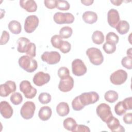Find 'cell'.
Wrapping results in <instances>:
<instances>
[{
  "mask_svg": "<svg viewBox=\"0 0 132 132\" xmlns=\"http://www.w3.org/2000/svg\"><path fill=\"white\" fill-rule=\"evenodd\" d=\"M70 5L66 1L57 0L56 8L60 10H68L70 9Z\"/></svg>",
  "mask_w": 132,
  "mask_h": 132,
  "instance_id": "obj_33",
  "label": "cell"
},
{
  "mask_svg": "<svg viewBox=\"0 0 132 132\" xmlns=\"http://www.w3.org/2000/svg\"><path fill=\"white\" fill-rule=\"evenodd\" d=\"M50 79L51 76L49 74L40 71L34 75L32 81L35 85L37 86H42L48 82Z\"/></svg>",
  "mask_w": 132,
  "mask_h": 132,
  "instance_id": "obj_13",
  "label": "cell"
},
{
  "mask_svg": "<svg viewBox=\"0 0 132 132\" xmlns=\"http://www.w3.org/2000/svg\"><path fill=\"white\" fill-rule=\"evenodd\" d=\"M39 102L42 104H47L51 101V95L47 92H42L39 95Z\"/></svg>",
  "mask_w": 132,
  "mask_h": 132,
  "instance_id": "obj_32",
  "label": "cell"
},
{
  "mask_svg": "<svg viewBox=\"0 0 132 132\" xmlns=\"http://www.w3.org/2000/svg\"><path fill=\"white\" fill-rule=\"evenodd\" d=\"M82 18L85 23L90 24H92L95 23L97 20V14L95 12L91 11L85 12L82 15Z\"/></svg>",
  "mask_w": 132,
  "mask_h": 132,
  "instance_id": "obj_19",
  "label": "cell"
},
{
  "mask_svg": "<svg viewBox=\"0 0 132 132\" xmlns=\"http://www.w3.org/2000/svg\"><path fill=\"white\" fill-rule=\"evenodd\" d=\"M54 21L58 24H71L74 21V15L69 12L62 13L58 12L55 13L53 16Z\"/></svg>",
  "mask_w": 132,
  "mask_h": 132,
  "instance_id": "obj_8",
  "label": "cell"
},
{
  "mask_svg": "<svg viewBox=\"0 0 132 132\" xmlns=\"http://www.w3.org/2000/svg\"><path fill=\"white\" fill-rule=\"evenodd\" d=\"M117 31L121 35L126 34L129 29V23L125 20H121L115 27Z\"/></svg>",
  "mask_w": 132,
  "mask_h": 132,
  "instance_id": "obj_23",
  "label": "cell"
},
{
  "mask_svg": "<svg viewBox=\"0 0 132 132\" xmlns=\"http://www.w3.org/2000/svg\"><path fill=\"white\" fill-rule=\"evenodd\" d=\"M56 1L57 0H45L44 1V5L48 9H54L56 7Z\"/></svg>",
  "mask_w": 132,
  "mask_h": 132,
  "instance_id": "obj_43",
  "label": "cell"
},
{
  "mask_svg": "<svg viewBox=\"0 0 132 132\" xmlns=\"http://www.w3.org/2000/svg\"><path fill=\"white\" fill-rule=\"evenodd\" d=\"M127 78V72L120 69L112 73L110 76V80L112 84L115 85H120L124 84Z\"/></svg>",
  "mask_w": 132,
  "mask_h": 132,
  "instance_id": "obj_7",
  "label": "cell"
},
{
  "mask_svg": "<svg viewBox=\"0 0 132 132\" xmlns=\"http://www.w3.org/2000/svg\"><path fill=\"white\" fill-rule=\"evenodd\" d=\"M122 105L126 110L132 109V97H129L125 98L122 101Z\"/></svg>",
  "mask_w": 132,
  "mask_h": 132,
  "instance_id": "obj_41",
  "label": "cell"
},
{
  "mask_svg": "<svg viewBox=\"0 0 132 132\" xmlns=\"http://www.w3.org/2000/svg\"><path fill=\"white\" fill-rule=\"evenodd\" d=\"M123 2V1H121V0H111L110 2L113 4V5H116V6H120L121 5L122 3Z\"/></svg>",
  "mask_w": 132,
  "mask_h": 132,
  "instance_id": "obj_47",
  "label": "cell"
},
{
  "mask_svg": "<svg viewBox=\"0 0 132 132\" xmlns=\"http://www.w3.org/2000/svg\"><path fill=\"white\" fill-rule=\"evenodd\" d=\"M94 2L93 0H82L81 1V3L86 6H90L92 4V3Z\"/></svg>",
  "mask_w": 132,
  "mask_h": 132,
  "instance_id": "obj_46",
  "label": "cell"
},
{
  "mask_svg": "<svg viewBox=\"0 0 132 132\" xmlns=\"http://www.w3.org/2000/svg\"><path fill=\"white\" fill-rule=\"evenodd\" d=\"M119 37L114 32H109L106 37V42L110 44H116L119 42Z\"/></svg>",
  "mask_w": 132,
  "mask_h": 132,
  "instance_id": "obj_29",
  "label": "cell"
},
{
  "mask_svg": "<svg viewBox=\"0 0 132 132\" xmlns=\"http://www.w3.org/2000/svg\"><path fill=\"white\" fill-rule=\"evenodd\" d=\"M51 41L53 47L59 49L63 40L62 38L59 35H55L52 36L51 39Z\"/></svg>",
  "mask_w": 132,
  "mask_h": 132,
  "instance_id": "obj_31",
  "label": "cell"
},
{
  "mask_svg": "<svg viewBox=\"0 0 132 132\" xmlns=\"http://www.w3.org/2000/svg\"><path fill=\"white\" fill-rule=\"evenodd\" d=\"M96 111L97 115L105 123L113 116L110 106L105 103L98 105L96 107Z\"/></svg>",
  "mask_w": 132,
  "mask_h": 132,
  "instance_id": "obj_5",
  "label": "cell"
},
{
  "mask_svg": "<svg viewBox=\"0 0 132 132\" xmlns=\"http://www.w3.org/2000/svg\"><path fill=\"white\" fill-rule=\"evenodd\" d=\"M56 112L60 117L67 116L70 112V108L68 103L60 102L56 106Z\"/></svg>",
  "mask_w": 132,
  "mask_h": 132,
  "instance_id": "obj_21",
  "label": "cell"
},
{
  "mask_svg": "<svg viewBox=\"0 0 132 132\" xmlns=\"http://www.w3.org/2000/svg\"><path fill=\"white\" fill-rule=\"evenodd\" d=\"M79 132V131H85V132H90V130L89 128L84 125H77L75 129L73 132Z\"/></svg>",
  "mask_w": 132,
  "mask_h": 132,
  "instance_id": "obj_44",
  "label": "cell"
},
{
  "mask_svg": "<svg viewBox=\"0 0 132 132\" xmlns=\"http://www.w3.org/2000/svg\"><path fill=\"white\" fill-rule=\"evenodd\" d=\"M107 21L109 25L115 28L119 22L120 21V18L118 11L114 9H110L107 13Z\"/></svg>",
  "mask_w": 132,
  "mask_h": 132,
  "instance_id": "obj_17",
  "label": "cell"
},
{
  "mask_svg": "<svg viewBox=\"0 0 132 132\" xmlns=\"http://www.w3.org/2000/svg\"><path fill=\"white\" fill-rule=\"evenodd\" d=\"M30 42V40L27 38L21 37L19 38L17 41V51L21 53H25L27 46Z\"/></svg>",
  "mask_w": 132,
  "mask_h": 132,
  "instance_id": "obj_22",
  "label": "cell"
},
{
  "mask_svg": "<svg viewBox=\"0 0 132 132\" xmlns=\"http://www.w3.org/2000/svg\"><path fill=\"white\" fill-rule=\"evenodd\" d=\"M108 127L113 132L125 131L124 127L120 125L119 120L113 116L106 122Z\"/></svg>",
  "mask_w": 132,
  "mask_h": 132,
  "instance_id": "obj_15",
  "label": "cell"
},
{
  "mask_svg": "<svg viewBox=\"0 0 132 132\" xmlns=\"http://www.w3.org/2000/svg\"><path fill=\"white\" fill-rule=\"evenodd\" d=\"M86 55L91 63L95 65L101 64L104 61V57L100 50L96 47H90L87 50Z\"/></svg>",
  "mask_w": 132,
  "mask_h": 132,
  "instance_id": "obj_2",
  "label": "cell"
},
{
  "mask_svg": "<svg viewBox=\"0 0 132 132\" xmlns=\"http://www.w3.org/2000/svg\"><path fill=\"white\" fill-rule=\"evenodd\" d=\"M59 49L62 53L65 54L70 51L71 49V45L69 42L63 41Z\"/></svg>",
  "mask_w": 132,
  "mask_h": 132,
  "instance_id": "obj_40",
  "label": "cell"
},
{
  "mask_svg": "<svg viewBox=\"0 0 132 132\" xmlns=\"http://www.w3.org/2000/svg\"><path fill=\"white\" fill-rule=\"evenodd\" d=\"M0 112L3 118L9 119L13 114V110L8 102L3 101L0 103Z\"/></svg>",
  "mask_w": 132,
  "mask_h": 132,
  "instance_id": "obj_16",
  "label": "cell"
},
{
  "mask_svg": "<svg viewBox=\"0 0 132 132\" xmlns=\"http://www.w3.org/2000/svg\"><path fill=\"white\" fill-rule=\"evenodd\" d=\"M10 100L13 104L18 105L23 101V97L19 92H15L10 96Z\"/></svg>",
  "mask_w": 132,
  "mask_h": 132,
  "instance_id": "obj_30",
  "label": "cell"
},
{
  "mask_svg": "<svg viewBox=\"0 0 132 132\" xmlns=\"http://www.w3.org/2000/svg\"><path fill=\"white\" fill-rule=\"evenodd\" d=\"M103 48L105 53L108 54H110L116 51V45L115 44L108 43L106 42L103 45Z\"/></svg>",
  "mask_w": 132,
  "mask_h": 132,
  "instance_id": "obj_36",
  "label": "cell"
},
{
  "mask_svg": "<svg viewBox=\"0 0 132 132\" xmlns=\"http://www.w3.org/2000/svg\"><path fill=\"white\" fill-rule=\"evenodd\" d=\"M131 48H130L129 49H128L127 51V55L128 56H130V57H132L131 56Z\"/></svg>",
  "mask_w": 132,
  "mask_h": 132,
  "instance_id": "obj_48",
  "label": "cell"
},
{
  "mask_svg": "<svg viewBox=\"0 0 132 132\" xmlns=\"http://www.w3.org/2000/svg\"><path fill=\"white\" fill-rule=\"evenodd\" d=\"M52 113V111L50 107L43 106L39 111L38 116L41 120L47 121L51 117Z\"/></svg>",
  "mask_w": 132,
  "mask_h": 132,
  "instance_id": "obj_20",
  "label": "cell"
},
{
  "mask_svg": "<svg viewBox=\"0 0 132 132\" xmlns=\"http://www.w3.org/2000/svg\"><path fill=\"white\" fill-rule=\"evenodd\" d=\"M35 109L36 106L34 103L31 101H27L22 106L20 113L22 118L28 120L33 117Z\"/></svg>",
  "mask_w": 132,
  "mask_h": 132,
  "instance_id": "obj_6",
  "label": "cell"
},
{
  "mask_svg": "<svg viewBox=\"0 0 132 132\" xmlns=\"http://www.w3.org/2000/svg\"><path fill=\"white\" fill-rule=\"evenodd\" d=\"M20 5L23 9L29 12H35L37 9V5L33 0L20 1Z\"/></svg>",
  "mask_w": 132,
  "mask_h": 132,
  "instance_id": "obj_18",
  "label": "cell"
},
{
  "mask_svg": "<svg viewBox=\"0 0 132 132\" xmlns=\"http://www.w3.org/2000/svg\"><path fill=\"white\" fill-rule=\"evenodd\" d=\"M19 66L27 72L31 73L36 70L38 68L37 61L32 57L28 55H24L19 59Z\"/></svg>",
  "mask_w": 132,
  "mask_h": 132,
  "instance_id": "obj_1",
  "label": "cell"
},
{
  "mask_svg": "<svg viewBox=\"0 0 132 132\" xmlns=\"http://www.w3.org/2000/svg\"><path fill=\"white\" fill-rule=\"evenodd\" d=\"M131 61H132V57L127 56L122 58L121 60V64L123 65V67H125V68L128 70H131L132 69Z\"/></svg>",
  "mask_w": 132,
  "mask_h": 132,
  "instance_id": "obj_37",
  "label": "cell"
},
{
  "mask_svg": "<svg viewBox=\"0 0 132 132\" xmlns=\"http://www.w3.org/2000/svg\"><path fill=\"white\" fill-rule=\"evenodd\" d=\"M73 33V30L69 26H64L62 27L59 31V36L63 39H68L70 38Z\"/></svg>",
  "mask_w": 132,
  "mask_h": 132,
  "instance_id": "obj_28",
  "label": "cell"
},
{
  "mask_svg": "<svg viewBox=\"0 0 132 132\" xmlns=\"http://www.w3.org/2000/svg\"><path fill=\"white\" fill-rule=\"evenodd\" d=\"M72 71L74 75L80 76L85 74L87 69L81 59H75L72 62Z\"/></svg>",
  "mask_w": 132,
  "mask_h": 132,
  "instance_id": "obj_11",
  "label": "cell"
},
{
  "mask_svg": "<svg viewBox=\"0 0 132 132\" xmlns=\"http://www.w3.org/2000/svg\"><path fill=\"white\" fill-rule=\"evenodd\" d=\"M72 106L73 109L75 111H79L84 108V106L81 104L78 96L75 97L72 102Z\"/></svg>",
  "mask_w": 132,
  "mask_h": 132,
  "instance_id": "obj_35",
  "label": "cell"
},
{
  "mask_svg": "<svg viewBox=\"0 0 132 132\" xmlns=\"http://www.w3.org/2000/svg\"><path fill=\"white\" fill-rule=\"evenodd\" d=\"M39 20L38 18L35 15L28 16L24 22V30L28 34L34 31L39 25Z\"/></svg>",
  "mask_w": 132,
  "mask_h": 132,
  "instance_id": "obj_10",
  "label": "cell"
},
{
  "mask_svg": "<svg viewBox=\"0 0 132 132\" xmlns=\"http://www.w3.org/2000/svg\"><path fill=\"white\" fill-rule=\"evenodd\" d=\"M9 38H10L9 34L7 31L4 30L2 32V34L1 38V41H0L1 45L6 44L9 41Z\"/></svg>",
  "mask_w": 132,
  "mask_h": 132,
  "instance_id": "obj_42",
  "label": "cell"
},
{
  "mask_svg": "<svg viewBox=\"0 0 132 132\" xmlns=\"http://www.w3.org/2000/svg\"><path fill=\"white\" fill-rule=\"evenodd\" d=\"M92 40L94 43L100 45L104 41V36L102 31L96 30L93 32L92 35Z\"/></svg>",
  "mask_w": 132,
  "mask_h": 132,
  "instance_id": "obj_27",
  "label": "cell"
},
{
  "mask_svg": "<svg viewBox=\"0 0 132 132\" xmlns=\"http://www.w3.org/2000/svg\"><path fill=\"white\" fill-rule=\"evenodd\" d=\"M78 97L81 104L84 107L85 106L93 104L96 103L100 98L98 93L94 91L82 93L79 95Z\"/></svg>",
  "mask_w": 132,
  "mask_h": 132,
  "instance_id": "obj_3",
  "label": "cell"
},
{
  "mask_svg": "<svg viewBox=\"0 0 132 132\" xmlns=\"http://www.w3.org/2000/svg\"><path fill=\"white\" fill-rule=\"evenodd\" d=\"M16 90V85L14 81L8 80L0 86V95L2 97H7L11 93Z\"/></svg>",
  "mask_w": 132,
  "mask_h": 132,
  "instance_id": "obj_12",
  "label": "cell"
},
{
  "mask_svg": "<svg viewBox=\"0 0 132 132\" xmlns=\"http://www.w3.org/2000/svg\"><path fill=\"white\" fill-rule=\"evenodd\" d=\"M9 30L13 34H19L22 30V27L20 23L16 20L10 21L8 25Z\"/></svg>",
  "mask_w": 132,
  "mask_h": 132,
  "instance_id": "obj_24",
  "label": "cell"
},
{
  "mask_svg": "<svg viewBox=\"0 0 132 132\" xmlns=\"http://www.w3.org/2000/svg\"><path fill=\"white\" fill-rule=\"evenodd\" d=\"M58 75L60 79L65 78L70 76L69 70L65 67H60L58 71Z\"/></svg>",
  "mask_w": 132,
  "mask_h": 132,
  "instance_id": "obj_38",
  "label": "cell"
},
{
  "mask_svg": "<svg viewBox=\"0 0 132 132\" xmlns=\"http://www.w3.org/2000/svg\"><path fill=\"white\" fill-rule=\"evenodd\" d=\"M36 46L35 43L30 42L26 48V54L31 57H35L36 55Z\"/></svg>",
  "mask_w": 132,
  "mask_h": 132,
  "instance_id": "obj_34",
  "label": "cell"
},
{
  "mask_svg": "<svg viewBox=\"0 0 132 132\" xmlns=\"http://www.w3.org/2000/svg\"><path fill=\"white\" fill-rule=\"evenodd\" d=\"M63 125L65 129L73 132L77 124L76 121L73 118L69 117L63 121Z\"/></svg>",
  "mask_w": 132,
  "mask_h": 132,
  "instance_id": "obj_25",
  "label": "cell"
},
{
  "mask_svg": "<svg viewBox=\"0 0 132 132\" xmlns=\"http://www.w3.org/2000/svg\"><path fill=\"white\" fill-rule=\"evenodd\" d=\"M123 120L125 123L127 124H131L132 123V113L131 112L126 113L124 116Z\"/></svg>",
  "mask_w": 132,
  "mask_h": 132,
  "instance_id": "obj_45",
  "label": "cell"
},
{
  "mask_svg": "<svg viewBox=\"0 0 132 132\" xmlns=\"http://www.w3.org/2000/svg\"><path fill=\"white\" fill-rule=\"evenodd\" d=\"M74 86V80L69 76L65 78L60 79L58 85V89L62 92H69L72 89Z\"/></svg>",
  "mask_w": 132,
  "mask_h": 132,
  "instance_id": "obj_14",
  "label": "cell"
},
{
  "mask_svg": "<svg viewBox=\"0 0 132 132\" xmlns=\"http://www.w3.org/2000/svg\"><path fill=\"white\" fill-rule=\"evenodd\" d=\"M114 111L116 112V113L119 116H122L123 114H124L126 110L125 109V108H124L123 105H122V101H120L119 102L114 106Z\"/></svg>",
  "mask_w": 132,
  "mask_h": 132,
  "instance_id": "obj_39",
  "label": "cell"
},
{
  "mask_svg": "<svg viewBox=\"0 0 132 132\" xmlns=\"http://www.w3.org/2000/svg\"><path fill=\"white\" fill-rule=\"evenodd\" d=\"M119 95L118 93L114 90H108L107 91L104 95V98L105 100L110 103H113L115 102L118 99Z\"/></svg>",
  "mask_w": 132,
  "mask_h": 132,
  "instance_id": "obj_26",
  "label": "cell"
},
{
  "mask_svg": "<svg viewBox=\"0 0 132 132\" xmlns=\"http://www.w3.org/2000/svg\"><path fill=\"white\" fill-rule=\"evenodd\" d=\"M42 61L48 64H55L59 62L61 59L60 54L56 51L44 52L41 56Z\"/></svg>",
  "mask_w": 132,
  "mask_h": 132,
  "instance_id": "obj_9",
  "label": "cell"
},
{
  "mask_svg": "<svg viewBox=\"0 0 132 132\" xmlns=\"http://www.w3.org/2000/svg\"><path fill=\"white\" fill-rule=\"evenodd\" d=\"M20 90L27 98H33L36 95L37 89L33 87L30 82L26 80L22 81L20 84Z\"/></svg>",
  "mask_w": 132,
  "mask_h": 132,
  "instance_id": "obj_4",
  "label": "cell"
}]
</instances>
